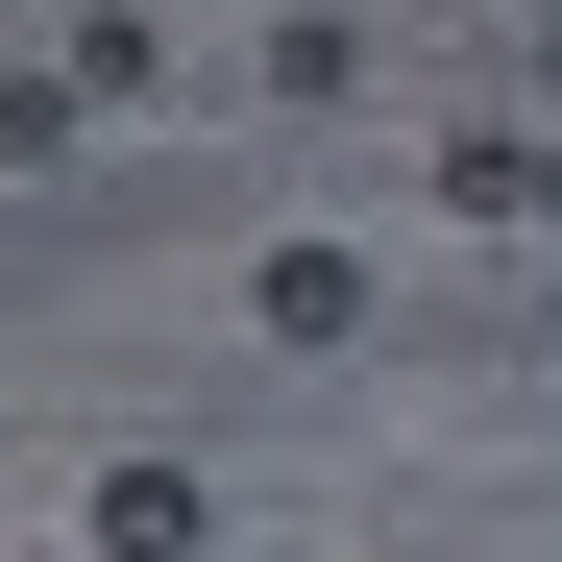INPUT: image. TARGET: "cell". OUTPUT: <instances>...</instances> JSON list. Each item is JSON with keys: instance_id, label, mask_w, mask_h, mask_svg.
Masks as SVG:
<instances>
[{"instance_id": "1", "label": "cell", "mask_w": 562, "mask_h": 562, "mask_svg": "<svg viewBox=\"0 0 562 562\" xmlns=\"http://www.w3.org/2000/svg\"><path fill=\"white\" fill-rule=\"evenodd\" d=\"M440 221H490V245H562V123H464V147H440Z\"/></svg>"}, {"instance_id": "2", "label": "cell", "mask_w": 562, "mask_h": 562, "mask_svg": "<svg viewBox=\"0 0 562 562\" xmlns=\"http://www.w3.org/2000/svg\"><path fill=\"white\" fill-rule=\"evenodd\" d=\"M196 538H221L196 464H99V562H196Z\"/></svg>"}, {"instance_id": "3", "label": "cell", "mask_w": 562, "mask_h": 562, "mask_svg": "<svg viewBox=\"0 0 562 562\" xmlns=\"http://www.w3.org/2000/svg\"><path fill=\"white\" fill-rule=\"evenodd\" d=\"M245 318H269V342H367V269H342V245H269Z\"/></svg>"}, {"instance_id": "4", "label": "cell", "mask_w": 562, "mask_h": 562, "mask_svg": "<svg viewBox=\"0 0 562 562\" xmlns=\"http://www.w3.org/2000/svg\"><path fill=\"white\" fill-rule=\"evenodd\" d=\"M538 342H562V294H538Z\"/></svg>"}, {"instance_id": "5", "label": "cell", "mask_w": 562, "mask_h": 562, "mask_svg": "<svg viewBox=\"0 0 562 562\" xmlns=\"http://www.w3.org/2000/svg\"><path fill=\"white\" fill-rule=\"evenodd\" d=\"M538 25H562V0H538Z\"/></svg>"}]
</instances>
